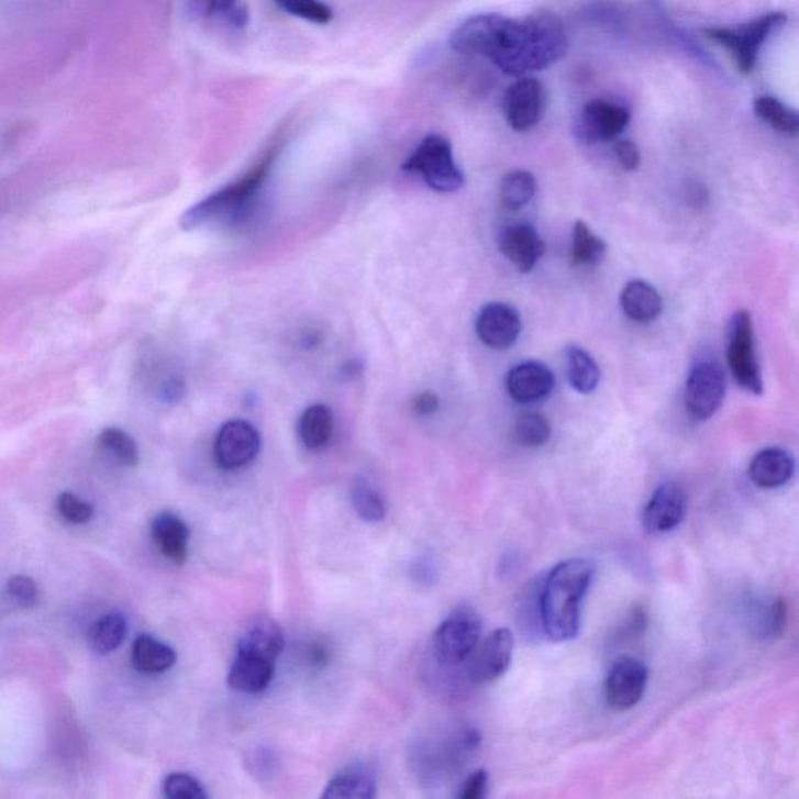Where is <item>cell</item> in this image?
<instances>
[{"mask_svg": "<svg viewBox=\"0 0 799 799\" xmlns=\"http://www.w3.org/2000/svg\"><path fill=\"white\" fill-rule=\"evenodd\" d=\"M568 36L563 21L552 11L523 18L496 16L485 57L501 73L526 77L566 57Z\"/></svg>", "mask_w": 799, "mask_h": 799, "instance_id": "1", "label": "cell"}, {"mask_svg": "<svg viewBox=\"0 0 799 799\" xmlns=\"http://www.w3.org/2000/svg\"><path fill=\"white\" fill-rule=\"evenodd\" d=\"M595 571L593 561L574 557L557 564L545 576L541 595L542 628L550 641H574L579 634L582 604Z\"/></svg>", "mask_w": 799, "mask_h": 799, "instance_id": "2", "label": "cell"}, {"mask_svg": "<svg viewBox=\"0 0 799 799\" xmlns=\"http://www.w3.org/2000/svg\"><path fill=\"white\" fill-rule=\"evenodd\" d=\"M280 151V141H274L273 146L264 152L262 158L247 173L186 210L180 218L181 229L191 232L203 226L229 225L243 221L263 191Z\"/></svg>", "mask_w": 799, "mask_h": 799, "instance_id": "3", "label": "cell"}, {"mask_svg": "<svg viewBox=\"0 0 799 799\" xmlns=\"http://www.w3.org/2000/svg\"><path fill=\"white\" fill-rule=\"evenodd\" d=\"M401 169L419 177L430 189L441 195L459 191L466 184L464 173L456 163L452 143L442 135H429L412 148Z\"/></svg>", "mask_w": 799, "mask_h": 799, "instance_id": "4", "label": "cell"}, {"mask_svg": "<svg viewBox=\"0 0 799 799\" xmlns=\"http://www.w3.org/2000/svg\"><path fill=\"white\" fill-rule=\"evenodd\" d=\"M786 22L787 16L783 11H772V13L743 22V24L732 25V27H709L702 30V33L706 38L728 51L735 68L743 74H750L756 69L764 44Z\"/></svg>", "mask_w": 799, "mask_h": 799, "instance_id": "5", "label": "cell"}, {"mask_svg": "<svg viewBox=\"0 0 799 799\" xmlns=\"http://www.w3.org/2000/svg\"><path fill=\"white\" fill-rule=\"evenodd\" d=\"M482 623L477 611L459 606L434 633L433 648L439 663L458 665L477 652Z\"/></svg>", "mask_w": 799, "mask_h": 799, "instance_id": "6", "label": "cell"}, {"mask_svg": "<svg viewBox=\"0 0 799 799\" xmlns=\"http://www.w3.org/2000/svg\"><path fill=\"white\" fill-rule=\"evenodd\" d=\"M728 364H730L732 377L743 389L754 396H761L764 392L753 318L748 311H735L731 318Z\"/></svg>", "mask_w": 799, "mask_h": 799, "instance_id": "7", "label": "cell"}, {"mask_svg": "<svg viewBox=\"0 0 799 799\" xmlns=\"http://www.w3.org/2000/svg\"><path fill=\"white\" fill-rule=\"evenodd\" d=\"M726 396V375L722 364L701 359L692 367L686 382L684 403L695 420L711 419Z\"/></svg>", "mask_w": 799, "mask_h": 799, "instance_id": "8", "label": "cell"}, {"mask_svg": "<svg viewBox=\"0 0 799 799\" xmlns=\"http://www.w3.org/2000/svg\"><path fill=\"white\" fill-rule=\"evenodd\" d=\"M630 121V110L622 103L604 99L590 100L582 107L576 121V135L587 144L609 143L620 140Z\"/></svg>", "mask_w": 799, "mask_h": 799, "instance_id": "9", "label": "cell"}, {"mask_svg": "<svg viewBox=\"0 0 799 799\" xmlns=\"http://www.w3.org/2000/svg\"><path fill=\"white\" fill-rule=\"evenodd\" d=\"M262 437L258 430L244 420H232L219 430L214 442V458L224 470H240L258 456Z\"/></svg>", "mask_w": 799, "mask_h": 799, "instance_id": "10", "label": "cell"}, {"mask_svg": "<svg viewBox=\"0 0 799 799\" xmlns=\"http://www.w3.org/2000/svg\"><path fill=\"white\" fill-rule=\"evenodd\" d=\"M503 110L509 127L515 132L536 127L546 110V92L542 81L534 77L519 78L504 95Z\"/></svg>", "mask_w": 799, "mask_h": 799, "instance_id": "11", "label": "cell"}, {"mask_svg": "<svg viewBox=\"0 0 799 799\" xmlns=\"http://www.w3.org/2000/svg\"><path fill=\"white\" fill-rule=\"evenodd\" d=\"M277 659L273 654L237 642L226 683L236 692L262 693L273 683Z\"/></svg>", "mask_w": 799, "mask_h": 799, "instance_id": "12", "label": "cell"}, {"mask_svg": "<svg viewBox=\"0 0 799 799\" xmlns=\"http://www.w3.org/2000/svg\"><path fill=\"white\" fill-rule=\"evenodd\" d=\"M648 684V668L635 657L615 661L604 683L606 701L617 711H628L644 697Z\"/></svg>", "mask_w": 799, "mask_h": 799, "instance_id": "13", "label": "cell"}, {"mask_svg": "<svg viewBox=\"0 0 799 799\" xmlns=\"http://www.w3.org/2000/svg\"><path fill=\"white\" fill-rule=\"evenodd\" d=\"M475 332L479 341L493 351L512 347L522 333V318L512 304L492 302L478 312Z\"/></svg>", "mask_w": 799, "mask_h": 799, "instance_id": "14", "label": "cell"}, {"mask_svg": "<svg viewBox=\"0 0 799 799\" xmlns=\"http://www.w3.org/2000/svg\"><path fill=\"white\" fill-rule=\"evenodd\" d=\"M498 248L522 274L531 273L545 255L546 244L541 233L528 222L503 226L498 234Z\"/></svg>", "mask_w": 799, "mask_h": 799, "instance_id": "15", "label": "cell"}, {"mask_svg": "<svg viewBox=\"0 0 799 799\" xmlns=\"http://www.w3.org/2000/svg\"><path fill=\"white\" fill-rule=\"evenodd\" d=\"M514 652V637L508 628H500L488 635L475 653L468 676L471 681L486 684L496 681L508 672Z\"/></svg>", "mask_w": 799, "mask_h": 799, "instance_id": "16", "label": "cell"}, {"mask_svg": "<svg viewBox=\"0 0 799 799\" xmlns=\"http://www.w3.org/2000/svg\"><path fill=\"white\" fill-rule=\"evenodd\" d=\"M686 511L687 498L681 486L665 482L654 490L652 498L646 503L642 523H644L646 533H668L681 525Z\"/></svg>", "mask_w": 799, "mask_h": 799, "instance_id": "17", "label": "cell"}, {"mask_svg": "<svg viewBox=\"0 0 799 799\" xmlns=\"http://www.w3.org/2000/svg\"><path fill=\"white\" fill-rule=\"evenodd\" d=\"M556 380L553 371L539 362L517 364L509 370L507 390L512 400L519 403H537L548 399L555 390Z\"/></svg>", "mask_w": 799, "mask_h": 799, "instance_id": "18", "label": "cell"}, {"mask_svg": "<svg viewBox=\"0 0 799 799\" xmlns=\"http://www.w3.org/2000/svg\"><path fill=\"white\" fill-rule=\"evenodd\" d=\"M151 534L166 559L176 566H184L189 556L191 531L181 517L169 511L159 512L152 522Z\"/></svg>", "mask_w": 799, "mask_h": 799, "instance_id": "19", "label": "cell"}, {"mask_svg": "<svg viewBox=\"0 0 799 799\" xmlns=\"http://www.w3.org/2000/svg\"><path fill=\"white\" fill-rule=\"evenodd\" d=\"M795 474V460L789 452L778 447L762 450L750 464V478L757 488L778 489Z\"/></svg>", "mask_w": 799, "mask_h": 799, "instance_id": "20", "label": "cell"}, {"mask_svg": "<svg viewBox=\"0 0 799 799\" xmlns=\"http://www.w3.org/2000/svg\"><path fill=\"white\" fill-rule=\"evenodd\" d=\"M620 307L631 321L652 323L663 314L664 300L654 286L644 280H633L624 285Z\"/></svg>", "mask_w": 799, "mask_h": 799, "instance_id": "21", "label": "cell"}, {"mask_svg": "<svg viewBox=\"0 0 799 799\" xmlns=\"http://www.w3.org/2000/svg\"><path fill=\"white\" fill-rule=\"evenodd\" d=\"M377 780L363 765H352L337 773L323 790L321 799H375Z\"/></svg>", "mask_w": 799, "mask_h": 799, "instance_id": "22", "label": "cell"}, {"mask_svg": "<svg viewBox=\"0 0 799 799\" xmlns=\"http://www.w3.org/2000/svg\"><path fill=\"white\" fill-rule=\"evenodd\" d=\"M177 663V653L173 646L158 641L154 635H137L132 650V664L144 675H159L170 670Z\"/></svg>", "mask_w": 799, "mask_h": 799, "instance_id": "23", "label": "cell"}, {"mask_svg": "<svg viewBox=\"0 0 799 799\" xmlns=\"http://www.w3.org/2000/svg\"><path fill=\"white\" fill-rule=\"evenodd\" d=\"M127 619L119 612L100 617L88 633V645L92 653L106 656L116 652L127 637Z\"/></svg>", "mask_w": 799, "mask_h": 799, "instance_id": "24", "label": "cell"}, {"mask_svg": "<svg viewBox=\"0 0 799 799\" xmlns=\"http://www.w3.org/2000/svg\"><path fill=\"white\" fill-rule=\"evenodd\" d=\"M567 378L579 393H590L600 385L601 371L589 352L578 345H568L566 352Z\"/></svg>", "mask_w": 799, "mask_h": 799, "instance_id": "25", "label": "cell"}, {"mask_svg": "<svg viewBox=\"0 0 799 799\" xmlns=\"http://www.w3.org/2000/svg\"><path fill=\"white\" fill-rule=\"evenodd\" d=\"M333 412L325 404H312L304 410L299 422V434L303 445L310 450H321L333 436Z\"/></svg>", "mask_w": 799, "mask_h": 799, "instance_id": "26", "label": "cell"}, {"mask_svg": "<svg viewBox=\"0 0 799 799\" xmlns=\"http://www.w3.org/2000/svg\"><path fill=\"white\" fill-rule=\"evenodd\" d=\"M608 245L586 222H575L571 232L570 259L576 267L595 266L604 259Z\"/></svg>", "mask_w": 799, "mask_h": 799, "instance_id": "27", "label": "cell"}, {"mask_svg": "<svg viewBox=\"0 0 799 799\" xmlns=\"http://www.w3.org/2000/svg\"><path fill=\"white\" fill-rule=\"evenodd\" d=\"M537 191L536 178L528 170L515 169L507 174L500 185V202L504 210H523Z\"/></svg>", "mask_w": 799, "mask_h": 799, "instance_id": "28", "label": "cell"}, {"mask_svg": "<svg viewBox=\"0 0 799 799\" xmlns=\"http://www.w3.org/2000/svg\"><path fill=\"white\" fill-rule=\"evenodd\" d=\"M753 110L761 121L767 122L776 132L786 136L798 135L799 118L797 110L780 102L779 99L773 98V96H761V98L754 100Z\"/></svg>", "mask_w": 799, "mask_h": 799, "instance_id": "29", "label": "cell"}, {"mask_svg": "<svg viewBox=\"0 0 799 799\" xmlns=\"http://www.w3.org/2000/svg\"><path fill=\"white\" fill-rule=\"evenodd\" d=\"M192 14L200 20L213 21L222 27L230 30H243L247 27L248 9L245 3L240 2H200L191 3Z\"/></svg>", "mask_w": 799, "mask_h": 799, "instance_id": "30", "label": "cell"}, {"mask_svg": "<svg viewBox=\"0 0 799 799\" xmlns=\"http://www.w3.org/2000/svg\"><path fill=\"white\" fill-rule=\"evenodd\" d=\"M542 585H544V578L531 581L526 589L523 590L519 604H517V622H519L522 634L528 635V637L536 639L539 635L544 634L541 608Z\"/></svg>", "mask_w": 799, "mask_h": 799, "instance_id": "31", "label": "cell"}, {"mask_svg": "<svg viewBox=\"0 0 799 799\" xmlns=\"http://www.w3.org/2000/svg\"><path fill=\"white\" fill-rule=\"evenodd\" d=\"M352 503L356 514L366 522H381L388 514L385 498L363 478H356L353 482Z\"/></svg>", "mask_w": 799, "mask_h": 799, "instance_id": "32", "label": "cell"}, {"mask_svg": "<svg viewBox=\"0 0 799 799\" xmlns=\"http://www.w3.org/2000/svg\"><path fill=\"white\" fill-rule=\"evenodd\" d=\"M98 442L108 455L113 456L119 464L125 467H136L140 464V448L135 439L124 430L106 429L100 431Z\"/></svg>", "mask_w": 799, "mask_h": 799, "instance_id": "33", "label": "cell"}, {"mask_svg": "<svg viewBox=\"0 0 799 799\" xmlns=\"http://www.w3.org/2000/svg\"><path fill=\"white\" fill-rule=\"evenodd\" d=\"M514 437L522 447H544L552 437V425L541 412H525L515 422Z\"/></svg>", "mask_w": 799, "mask_h": 799, "instance_id": "34", "label": "cell"}, {"mask_svg": "<svg viewBox=\"0 0 799 799\" xmlns=\"http://www.w3.org/2000/svg\"><path fill=\"white\" fill-rule=\"evenodd\" d=\"M787 619V604L783 598H775L757 608L754 614V633L761 639H776L784 631Z\"/></svg>", "mask_w": 799, "mask_h": 799, "instance_id": "35", "label": "cell"}, {"mask_svg": "<svg viewBox=\"0 0 799 799\" xmlns=\"http://www.w3.org/2000/svg\"><path fill=\"white\" fill-rule=\"evenodd\" d=\"M277 5L291 16L312 22V24L325 25L333 21L332 7L323 2H315V0H288V2H278Z\"/></svg>", "mask_w": 799, "mask_h": 799, "instance_id": "36", "label": "cell"}, {"mask_svg": "<svg viewBox=\"0 0 799 799\" xmlns=\"http://www.w3.org/2000/svg\"><path fill=\"white\" fill-rule=\"evenodd\" d=\"M165 799H208L202 784L188 773H170L163 783Z\"/></svg>", "mask_w": 799, "mask_h": 799, "instance_id": "37", "label": "cell"}, {"mask_svg": "<svg viewBox=\"0 0 799 799\" xmlns=\"http://www.w3.org/2000/svg\"><path fill=\"white\" fill-rule=\"evenodd\" d=\"M57 507L63 519L66 522L74 523V525H84L95 515V508H92L91 503L70 492H63L58 497Z\"/></svg>", "mask_w": 799, "mask_h": 799, "instance_id": "38", "label": "cell"}, {"mask_svg": "<svg viewBox=\"0 0 799 799\" xmlns=\"http://www.w3.org/2000/svg\"><path fill=\"white\" fill-rule=\"evenodd\" d=\"M7 590H9L10 597L22 608H32V606L38 603V586L29 576H11L9 582H7Z\"/></svg>", "mask_w": 799, "mask_h": 799, "instance_id": "39", "label": "cell"}, {"mask_svg": "<svg viewBox=\"0 0 799 799\" xmlns=\"http://www.w3.org/2000/svg\"><path fill=\"white\" fill-rule=\"evenodd\" d=\"M614 154L617 162H619V165L626 173H633V170L641 166V151H639V147L635 146L633 141L624 140V137L614 141Z\"/></svg>", "mask_w": 799, "mask_h": 799, "instance_id": "40", "label": "cell"}, {"mask_svg": "<svg viewBox=\"0 0 799 799\" xmlns=\"http://www.w3.org/2000/svg\"><path fill=\"white\" fill-rule=\"evenodd\" d=\"M489 776L485 770L468 776L458 799H486L488 797Z\"/></svg>", "mask_w": 799, "mask_h": 799, "instance_id": "41", "label": "cell"}, {"mask_svg": "<svg viewBox=\"0 0 799 799\" xmlns=\"http://www.w3.org/2000/svg\"><path fill=\"white\" fill-rule=\"evenodd\" d=\"M412 410H414L415 414L422 415V418L434 414L439 410V397L436 393L431 392V390L420 392L419 396H415L414 401H412Z\"/></svg>", "mask_w": 799, "mask_h": 799, "instance_id": "42", "label": "cell"}, {"mask_svg": "<svg viewBox=\"0 0 799 799\" xmlns=\"http://www.w3.org/2000/svg\"><path fill=\"white\" fill-rule=\"evenodd\" d=\"M186 386L184 380H180V378H170V380H167L163 385L159 396H162V400L166 401V403L176 404L178 401L184 400Z\"/></svg>", "mask_w": 799, "mask_h": 799, "instance_id": "43", "label": "cell"}, {"mask_svg": "<svg viewBox=\"0 0 799 799\" xmlns=\"http://www.w3.org/2000/svg\"><path fill=\"white\" fill-rule=\"evenodd\" d=\"M308 661H310L312 667H323V665L329 664L330 661L329 648H326L325 645H322L321 642H315V644H312L310 650H308Z\"/></svg>", "mask_w": 799, "mask_h": 799, "instance_id": "44", "label": "cell"}, {"mask_svg": "<svg viewBox=\"0 0 799 799\" xmlns=\"http://www.w3.org/2000/svg\"><path fill=\"white\" fill-rule=\"evenodd\" d=\"M364 370V364L362 362H358V359H353V362L348 363L347 366L342 367V377L345 378H355L358 377L359 374Z\"/></svg>", "mask_w": 799, "mask_h": 799, "instance_id": "45", "label": "cell"}]
</instances>
